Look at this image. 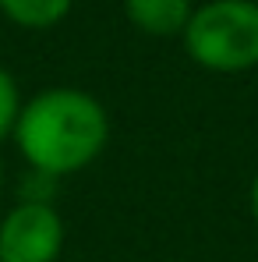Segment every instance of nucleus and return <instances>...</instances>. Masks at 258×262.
<instances>
[{"mask_svg": "<svg viewBox=\"0 0 258 262\" xmlns=\"http://www.w3.org/2000/svg\"><path fill=\"white\" fill-rule=\"evenodd\" d=\"M11 138L29 170L64 181L103 156L110 142V114L88 89L46 85L21 103Z\"/></svg>", "mask_w": 258, "mask_h": 262, "instance_id": "nucleus-1", "label": "nucleus"}, {"mask_svg": "<svg viewBox=\"0 0 258 262\" xmlns=\"http://www.w3.org/2000/svg\"><path fill=\"white\" fill-rule=\"evenodd\" d=\"M191 64L213 75H244L258 68V0H205L195 7L184 36Z\"/></svg>", "mask_w": 258, "mask_h": 262, "instance_id": "nucleus-2", "label": "nucleus"}, {"mask_svg": "<svg viewBox=\"0 0 258 262\" xmlns=\"http://www.w3.org/2000/svg\"><path fill=\"white\" fill-rule=\"evenodd\" d=\"M67 223L53 202H14L0 216V262H60Z\"/></svg>", "mask_w": 258, "mask_h": 262, "instance_id": "nucleus-3", "label": "nucleus"}, {"mask_svg": "<svg viewBox=\"0 0 258 262\" xmlns=\"http://www.w3.org/2000/svg\"><path fill=\"white\" fill-rule=\"evenodd\" d=\"M191 14H195L191 0H124V18L142 36H152V39L184 36Z\"/></svg>", "mask_w": 258, "mask_h": 262, "instance_id": "nucleus-4", "label": "nucleus"}, {"mask_svg": "<svg viewBox=\"0 0 258 262\" xmlns=\"http://www.w3.org/2000/svg\"><path fill=\"white\" fill-rule=\"evenodd\" d=\"M75 0H0V14L29 32H46L71 14Z\"/></svg>", "mask_w": 258, "mask_h": 262, "instance_id": "nucleus-5", "label": "nucleus"}, {"mask_svg": "<svg viewBox=\"0 0 258 262\" xmlns=\"http://www.w3.org/2000/svg\"><path fill=\"white\" fill-rule=\"evenodd\" d=\"M21 89H18V78L0 64V142L14 135V124H18V114H21Z\"/></svg>", "mask_w": 258, "mask_h": 262, "instance_id": "nucleus-6", "label": "nucleus"}, {"mask_svg": "<svg viewBox=\"0 0 258 262\" xmlns=\"http://www.w3.org/2000/svg\"><path fill=\"white\" fill-rule=\"evenodd\" d=\"M57 184H60L57 177L25 167V174H21V181H18V202H53Z\"/></svg>", "mask_w": 258, "mask_h": 262, "instance_id": "nucleus-7", "label": "nucleus"}, {"mask_svg": "<svg viewBox=\"0 0 258 262\" xmlns=\"http://www.w3.org/2000/svg\"><path fill=\"white\" fill-rule=\"evenodd\" d=\"M248 213H251V223L258 227V170L251 177V184H248Z\"/></svg>", "mask_w": 258, "mask_h": 262, "instance_id": "nucleus-8", "label": "nucleus"}, {"mask_svg": "<svg viewBox=\"0 0 258 262\" xmlns=\"http://www.w3.org/2000/svg\"><path fill=\"white\" fill-rule=\"evenodd\" d=\"M4 184H7V163H4V156H0V195H4Z\"/></svg>", "mask_w": 258, "mask_h": 262, "instance_id": "nucleus-9", "label": "nucleus"}, {"mask_svg": "<svg viewBox=\"0 0 258 262\" xmlns=\"http://www.w3.org/2000/svg\"><path fill=\"white\" fill-rule=\"evenodd\" d=\"M60 262H78V259H60Z\"/></svg>", "mask_w": 258, "mask_h": 262, "instance_id": "nucleus-10", "label": "nucleus"}]
</instances>
